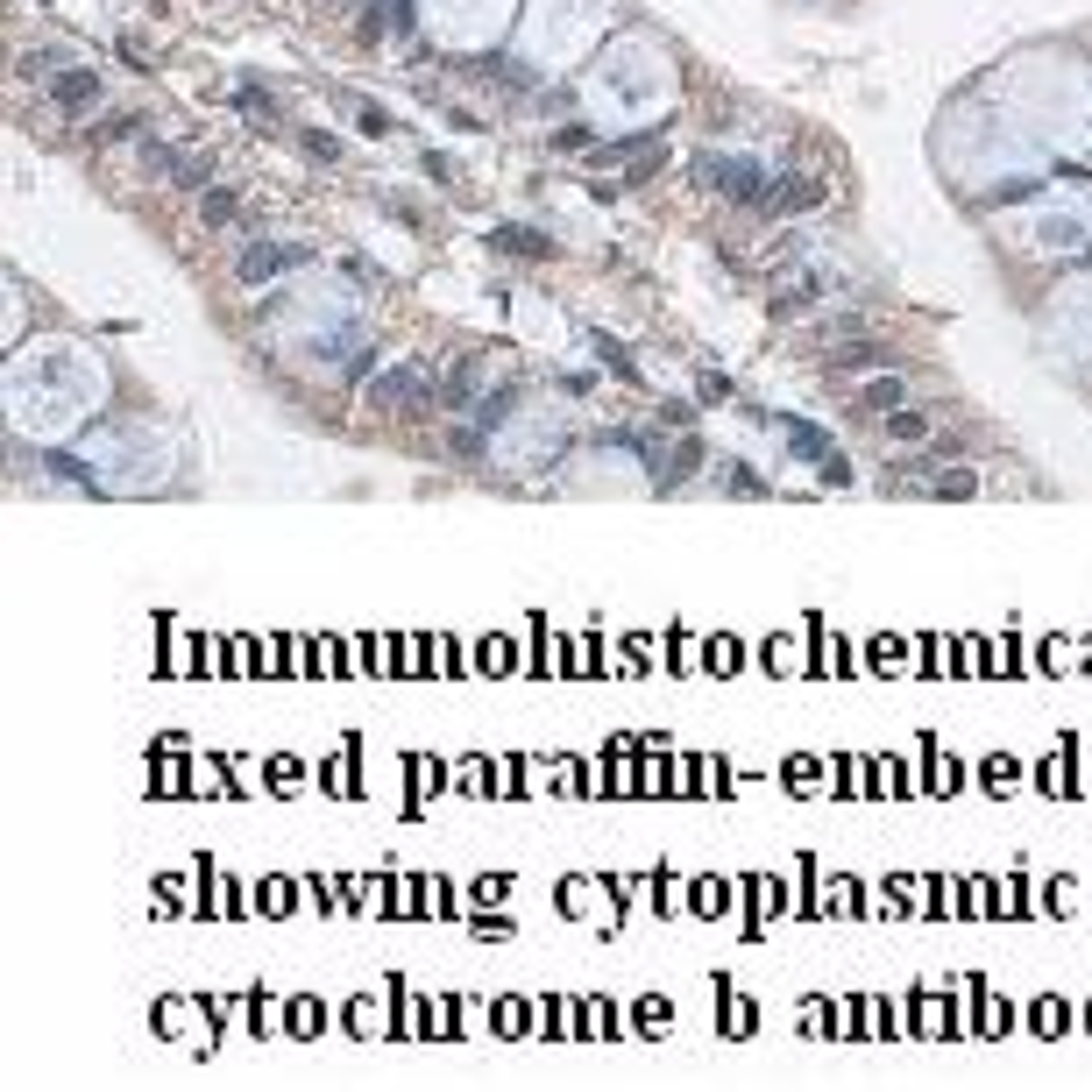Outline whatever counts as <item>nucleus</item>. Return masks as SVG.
Wrapping results in <instances>:
<instances>
[{
  "label": "nucleus",
  "mask_w": 1092,
  "mask_h": 1092,
  "mask_svg": "<svg viewBox=\"0 0 1092 1092\" xmlns=\"http://www.w3.org/2000/svg\"><path fill=\"white\" fill-rule=\"evenodd\" d=\"M370 398H376L383 412H398V405H426V376H419L412 362H398V370H383V376H376Z\"/></svg>",
  "instance_id": "1"
},
{
  "label": "nucleus",
  "mask_w": 1092,
  "mask_h": 1092,
  "mask_svg": "<svg viewBox=\"0 0 1092 1092\" xmlns=\"http://www.w3.org/2000/svg\"><path fill=\"white\" fill-rule=\"evenodd\" d=\"M703 177H710V185H723L731 199H767V171L752 164V157H738V164H703Z\"/></svg>",
  "instance_id": "2"
},
{
  "label": "nucleus",
  "mask_w": 1092,
  "mask_h": 1092,
  "mask_svg": "<svg viewBox=\"0 0 1092 1092\" xmlns=\"http://www.w3.org/2000/svg\"><path fill=\"white\" fill-rule=\"evenodd\" d=\"M50 100L65 107V114H85V107H100V72H57Z\"/></svg>",
  "instance_id": "3"
},
{
  "label": "nucleus",
  "mask_w": 1092,
  "mask_h": 1092,
  "mask_svg": "<svg viewBox=\"0 0 1092 1092\" xmlns=\"http://www.w3.org/2000/svg\"><path fill=\"white\" fill-rule=\"evenodd\" d=\"M291 263H298V249H249L234 277H241V284H270V277H277V270H291Z\"/></svg>",
  "instance_id": "4"
},
{
  "label": "nucleus",
  "mask_w": 1092,
  "mask_h": 1092,
  "mask_svg": "<svg viewBox=\"0 0 1092 1092\" xmlns=\"http://www.w3.org/2000/svg\"><path fill=\"white\" fill-rule=\"evenodd\" d=\"M901 398H908L901 376H872V383L859 390V412H879V419H887V412H901Z\"/></svg>",
  "instance_id": "5"
},
{
  "label": "nucleus",
  "mask_w": 1092,
  "mask_h": 1092,
  "mask_svg": "<svg viewBox=\"0 0 1092 1092\" xmlns=\"http://www.w3.org/2000/svg\"><path fill=\"white\" fill-rule=\"evenodd\" d=\"M234 214H241V199H234V192H206V199H199V221H206V227H227Z\"/></svg>",
  "instance_id": "6"
},
{
  "label": "nucleus",
  "mask_w": 1092,
  "mask_h": 1092,
  "mask_svg": "<svg viewBox=\"0 0 1092 1092\" xmlns=\"http://www.w3.org/2000/svg\"><path fill=\"white\" fill-rule=\"evenodd\" d=\"M887 433H894V440H922V433H929V419L901 405V412H887Z\"/></svg>",
  "instance_id": "7"
},
{
  "label": "nucleus",
  "mask_w": 1092,
  "mask_h": 1092,
  "mask_svg": "<svg viewBox=\"0 0 1092 1092\" xmlns=\"http://www.w3.org/2000/svg\"><path fill=\"white\" fill-rule=\"evenodd\" d=\"M171 177L192 185V192H206V157H171Z\"/></svg>",
  "instance_id": "8"
},
{
  "label": "nucleus",
  "mask_w": 1092,
  "mask_h": 1092,
  "mask_svg": "<svg viewBox=\"0 0 1092 1092\" xmlns=\"http://www.w3.org/2000/svg\"><path fill=\"white\" fill-rule=\"evenodd\" d=\"M830 362H837V370H872V362H879V341H866V348H844V355H830Z\"/></svg>",
  "instance_id": "9"
},
{
  "label": "nucleus",
  "mask_w": 1092,
  "mask_h": 1092,
  "mask_svg": "<svg viewBox=\"0 0 1092 1092\" xmlns=\"http://www.w3.org/2000/svg\"><path fill=\"white\" fill-rule=\"evenodd\" d=\"M234 107H249L256 121H270V93H263V85H241V93H234Z\"/></svg>",
  "instance_id": "10"
},
{
  "label": "nucleus",
  "mask_w": 1092,
  "mask_h": 1092,
  "mask_svg": "<svg viewBox=\"0 0 1092 1092\" xmlns=\"http://www.w3.org/2000/svg\"><path fill=\"white\" fill-rule=\"evenodd\" d=\"M936 490H944V497H972V490H979V475H965V469H951L944 482H936Z\"/></svg>",
  "instance_id": "11"
},
{
  "label": "nucleus",
  "mask_w": 1092,
  "mask_h": 1092,
  "mask_svg": "<svg viewBox=\"0 0 1092 1092\" xmlns=\"http://www.w3.org/2000/svg\"><path fill=\"white\" fill-rule=\"evenodd\" d=\"M298 142H306V149H313V157H326V164H333V157H341V142H333V135H320V128H306V135H298Z\"/></svg>",
  "instance_id": "12"
}]
</instances>
